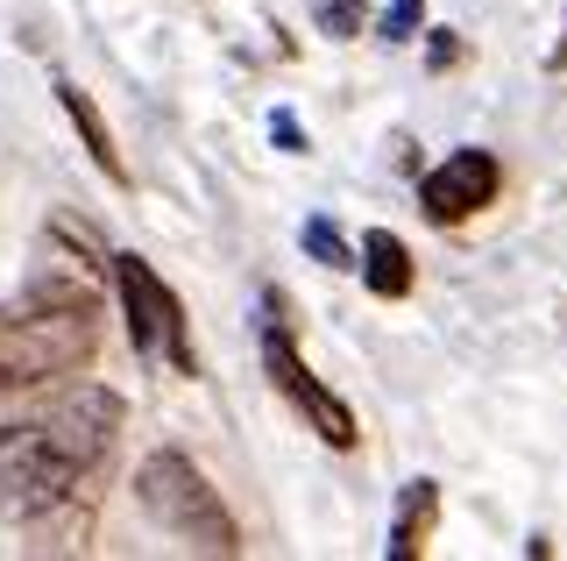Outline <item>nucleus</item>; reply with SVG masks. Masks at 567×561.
I'll return each instance as SVG.
<instances>
[{"instance_id": "3", "label": "nucleus", "mask_w": 567, "mask_h": 561, "mask_svg": "<svg viewBox=\"0 0 567 561\" xmlns=\"http://www.w3.org/2000/svg\"><path fill=\"white\" fill-rule=\"evenodd\" d=\"M135 504L164 526L171 540H185V548H199V554H241V526H235V512L220 504V490L206 483V469L192 462V455H177V448L142 455Z\"/></svg>"}, {"instance_id": "4", "label": "nucleus", "mask_w": 567, "mask_h": 561, "mask_svg": "<svg viewBox=\"0 0 567 561\" xmlns=\"http://www.w3.org/2000/svg\"><path fill=\"white\" fill-rule=\"evenodd\" d=\"M114 299H121V320H128L135 356L164 363L171 377H199V356H192L185 306H177V292H171L164 277L150 271V256L114 249Z\"/></svg>"}, {"instance_id": "14", "label": "nucleus", "mask_w": 567, "mask_h": 561, "mask_svg": "<svg viewBox=\"0 0 567 561\" xmlns=\"http://www.w3.org/2000/svg\"><path fill=\"white\" fill-rule=\"evenodd\" d=\"M454 58H461V37H447V29H433V43H425V64H433V72H447Z\"/></svg>"}, {"instance_id": "1", "label": "nucleus", "mask_w": 567, "mask_h": 561, "mask_svg": "<svg viewBox=\"0 0 567 561\" xmlns=\"http://www.w3.org/2000/svg\"><path fill=\"white\" fill-rule=\"evenodd\" d=\"M106 277H114V249H100L85 221L50 214L35 277L0 306V391H43L93 363Z\"/></svg>"}, {"instance_id": "6", "label": "nucleus", "mask_w": 567, "mask_h": 561, "mask_svg": "<svg viewBox=\"0 0 567 561\" xmlns=\"http://www.w3.org/2000/svg\"><path fill=\"white\" fill-rule=\"evenodd\" d=\"M496 185H504V171H496L489 150H454L447 164H433L419 178V206H425V221L461 227L468 214H483V206L496 200Z\"/></svg>"}, {"instance_id": "10", "label": "nucleus", "mask_w": 567, "mask_h": 561, "mask_svg": "<svg viewBox=\"0 0 567 561\" xmlns=\"http://www.w3.org/2000/svg\"><path fill=\"white\" fill-rule=\"evenodd\" d=\"M306 249L327 263V271H362V249H348V235H341V227H333L327 214H312V221H306Z\"/></svg>"}, {"instance_id": "7", "label": "nucleus", "mask_w": 567, "mask_h": 561, "mask_svg": "<svg viewBox=\"0 0 567 561\" xmlns=\"http://www.w3.org/2000/svg\"><path fill=\"white\" fill-rule=\"evenodd\" d=\"M433 526H440V483L433 477H412V483L398 490V512H390L383 554L390 561H419L425 548H433Z\"/></svg>"}, {"instance_id": "8", "label": "nucleus", "mask_w": 567, "mask_h": 561, "mask_svg": "<svg viewBox=\"0 0 567 561\" xmlns=\"http://www.w3.org/2000/svg\"><path fill=\"white\" fill-rule=\"evenodd\" d=\"M58 108L71 114V129H79L85 156H93V164H100V178H106V185H128V164H121V150H114V129H106V121H100L93 93H85V85H71V79H58Z\"/></svg>"}, {"instance_id": "5", "label": "nucleus", "mask_w": 567, "mask_h": 561, "mask_svg": "<svg viewBox=\"0 0 567 561\" xmlns=\"http://www.w3.org/2000/svg\"><path fill=\"white\" fill-rule=\"evenodd\" d=\"M262 377L277 384V398H284L298 419H306V427H312L327 448H354V441H362L348 398H333L327 384L306 370V356H298V341H291V320H284V292H277V285L262 292Z\"/></svg>"}, {"instance_id": "9", "label": "nucleus", "mask_w": 567, "mask_h": 561, "mask_svg": "<svg viewBox=\"0 0 567 561\" xmlns=\"http://www.w3.org/2000/svg\"><path fill=\"white\" fill-rule=\"evenodd\" d=\"M412 277H419L412 271V249H404L390 227H369V235H362V285L377 292V299H404Z\"/></svg>"}, {"instance_id": "11", "label": "nucleus", "mask_w": 567, "mask_h": 561, "mask_svg": "<svg viewBox=\"0 0 567 561\" xmlns=\"http://www.w3.org/2000/svg\"><path fill=\"white\" fill-rule=\"evenodd\" d=\"M419 29H425V0H390L383 22H377V37H383V43H412Z\"/></svg>"}, {"instance_id": "2", "label": "nucleus", "mask_w": 567, "mask_h": 561, "mask_svg": "<svg viewBox=\"0 0 567 561\" xmlns=\"http://www.w3.org/2000/svg\"><path fill=\"white\" fill-rule=\"evenodd\" d=\"M121 441V398L106 384H79L58 406L0 427V519H64L79 490L106 469Z\"/></svg>"}, {"instance_id": "13", "label": "nucleus", "mask_w": 567, "mask_h": 561, "mask_svg": "<svg viewBox=\"0 0 567 561\" xmlns=\"http://www.w3.org/2000/svg\"><path fill=\"white\" fill-rule=\"evenodd\" d=\"M270 143H277L284 156L306 150V129H298V114H291V108H270Z\"/></svg>"}, {"instance_id": "12", "label": "nucleus", "mask_w": 567, "mask_h": 561, "mask_svg": "<svg viewBox=\"0 0 567 561\" xmlns=\"http://www.w3.org/2000/svg\"><path fill=\"white\" fill-rule=\"evenodd\" d=\"M312 14H319V29H327L333 43L362 37V0H312Z\"/></svg>"}]
</instances>
